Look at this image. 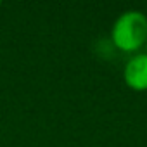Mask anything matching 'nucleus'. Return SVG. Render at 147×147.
Here are the masks:
<instances>
[{"label":"nucleus","instance_id":"nucleus-1","mask_svg":"<svg viewBox=\"0 0 147 147\" xmlns=\"http://www.w3.org/2000/svg\"><path fill=\"white\" fill-rule=\"evenodd\" d=\"M113 43L123 52H135L147 42V16L140 11H125L111 30Z\"/></svg>","mask_w":147,"mask_h":147},{"label":"nucleus","instance_id":"nucleus-2","mask_svg":"<svg viewBox=\"0 0 147 147\" xmlns=\"http://www.w3.org/2000/svg\"><path fill=\"white\" fill-rule=\"evenodd\" d=\"M123 78L131 90H137V92L147 90V52L131 55L126 61Z\"/></svg>","mask_w":147,"mask_h":147},{"label":"nucleus","instance_id":"nucleus-3","mask_svg":"<svg viewBox=\"0 0 147 147\" xmlns=\"http://www.w3.org/2000/svg\"><path fill=\"white\" fill-rule=\"evenodd\" d=\"M145 47H147V42H145Z\"/></svg>","mask_w":147,"mask_h":147}]
</instances>
